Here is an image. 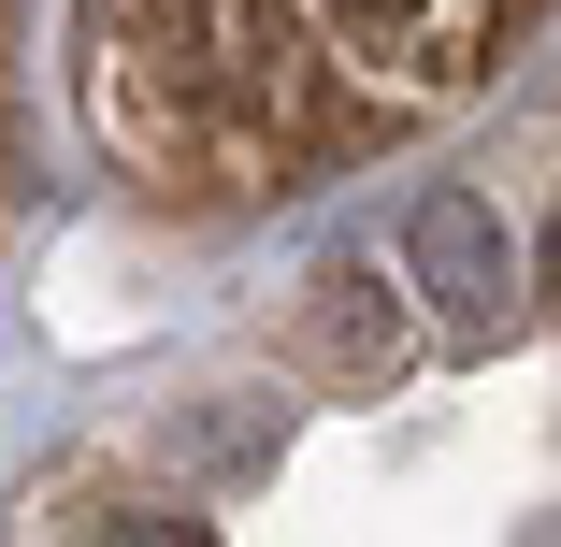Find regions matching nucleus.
Returning a JSON list of instances; mask_svg holds the SVG:
<instances>
[{"label":"nucleus","mask_w":561,"mask_h":547,"mask_svg":"<svg viewBox=\"0 0 561 547\" xmlns=\"http://www.w3.org/2000/svg\"><path fill=\"white\" fill-rule=\"evenodd\" d=\"M317 361H331V375H389V361H403V317H389V288H375L360 260L317 274Z\"/></svg>","instance_id":"7ed1b4c3"},{"label":"nucleus","mask_w":561,"mask_h":547,"mask_svg":"<svg viewBox=\"0 0 561 547\" xmlns=\"http://www.w3.org/2000/svg\"><path fill=\"white\" fill-rule=\"evenodd\" d=\"M547 303H561V231H547Z\"/></svg>","instance_id":"20e7f679"},{"label":"nucleus","mask_w":561,"mask_h":547,"mask_svg":"<svg viewBox=\"0 0 561 547\" xmlns=\"http://www.w3.org/2000/svg\"><path fill=\"white\" fill-rule=\"evenodd\" d=\"M403 260H417L432 317H446L461 346H490L504 317H518V246H504V216H490L476 187H417V216H403Z\"/></svg>","instance_id":"f257e3e1"},{"label":"nucleus","mask_w":561,"mask_h":547,"mask_svg":"<svg viewBox=\"0 0 561 547\" xmlns=\"http://www.w3.org/2000/svg\"><path fill=\"white\" fill-rule=\"evenodd\" d=\"M317 15H331V44H346V58H417V72H446V44H461V0H317Z\"/></svg>","instance_id":"f03ea898"}]
</instances>
